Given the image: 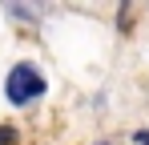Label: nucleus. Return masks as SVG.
<instances>
[{"label":"nucleus","mask_w":149,"mask_h":145,"mask_svg":"<svg viewBox=\"0 0 149 145\" xmlns=\"http://www.w3.org/2000/svg\"><path fill=\"white\" fill-rule=\"evenodd\" d=\"M4 93L12 105H28V101H36V97L45 93V77L32 69V65H16V69L8 72V81H4Z\"/></svg>","instance_id":"1"}]
</instances>
